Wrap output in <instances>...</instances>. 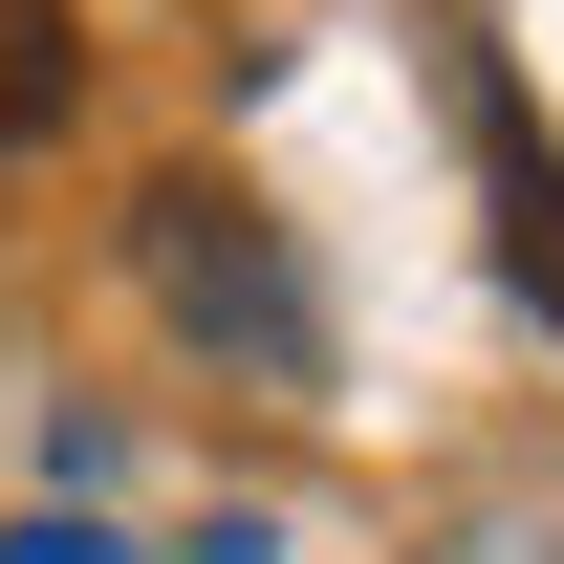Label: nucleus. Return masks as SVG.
<instances>
[{
	"instance_id": "obj_1",
	"label": "nucleus",
	"mask_w": 564,
	"mask_h": 564,
	"mask_svg": "<svg viewBox=\"0 0 564 564\" xmlns=\"http://www.w3.org/2000/svg\"><path fill=\"white\" fill-rule=\"evenodd\" d=\"M152 282H174L196 326H239L261 369H304V282L261 261V217H239V196H196V174H174V196H152Z\"/></svg>"
},
{
	"instance_id": "obj_3",
	"label": "nucleus",
	"mask_w": 564,
	"mask_h": 564,
	"mask_svg": "<svg viewBox=\"0 0 564 564\" xmlns=\"http://www.w3.org/2000/svg\"><path fill=\"white\" fill-rule=\"evenodd\" d=\"M0 564H87V543H0Z\"/></svg>"
},
{
	"instance_id": "obj_2",
	"label": "nucleus",
	"mask_w": 564,
	"mask_h": 564,
	"mask_svg": "<svg viewBox=\"0 0 564 564\" xmlns=\"http://www.w3.org/2000/svg\"><path fill=\"white\" fill-rule=\"evenodd\" d=\"M66 87H87V22H66V0H0V152L66 131Z\"/></svg>"
}]
</instances>
